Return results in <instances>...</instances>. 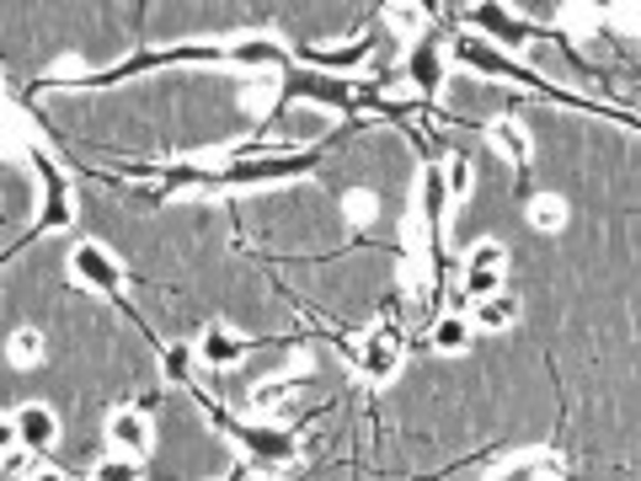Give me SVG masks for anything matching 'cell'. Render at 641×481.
<instances>
[{
  "label": "cell",
  "instance_id": "cell-8",
  "mask_svg": "<svg viewBox=\"0 0 641 481\" xmlns=\"http://www.w3.org/2000/svg\"><path fill=\"white\" fill-rule=\"evenodd\" d=\"M225 64H236V70H284L289 64V48L278 44L273 33H247V38H236V44H225Z\"/></svg>",
  "mask_w": 641,
  "mask_h": 481
},
{
  "label": "cell",
  "instance_id": "cell-4",
  "mask_svg": "<svg viewBox=\"0 0 641 481\" xmlns=\"http://www.w3.org/2000/svg\"><path fill=\"white\" fill-rule=\"evenodd\" d=\"M454 59L465 64V70H482V75H497V81H519V86H541V92H550L535 70H524V64H513L508 54H497L492 44H482V38H460L454 44Z\"/></svg>",
  "mask_w": 641,
  "mask_h": 481
},
{
  "label": "cell",
  "instance_id": "cell-10",
  "mask_svg": "<svg viewBox=\"0 0 641 481\" xmlns=\"http://www.w3.org/2000/svg\"><path fill=\"white\" fill-rule=\"evenodd\" d=\"M107 444L112 449H123L129 460H140V455H150V418L140 412V407H118L112 418H107Z\"/></svg>",
  "mask_w": 641,
  "mask_h": 481
},
{
  "label": "cell",
  "instance_id": "cell-26",
  "mask_svg": "<svg viewBox=\"0 0 641 481\" xmlns=\"http://www.w3.org/2000/svg\"><path fill=\"white\" fill-rule=\"evenodd\" d=\"M439 172H444V192H449V203L471 198V161H465V155H449Z\"/></svg>",
  "mask_w": 641,
  "mask_h": 481
},
{
  "label": "cell",
  "instance_id": "cell-22",
  "mask_svg": "<svg viewBox=\"0 0 641 481\" xmlns=\"http://www.w3.org/2000/svg\"><path fill=\"white\" fill-rule=\"evenodd\" d=\"M550 477H561V460L556 455H535V460H519V466L497 471L492 481H550Z\"/></svg>",
  "mask_w": 641,
  "mask_h": 481
},
{
  "label": "cell",
  "instance_id": "cell-28",
  "mask_svg": "<svg viewBox=\"0 0 641 481\" xmlns=\"http://www.w3.org/2000/svg\"><path fill=\"white\" fill-rule=\"evenodd\" d=\"M92 481H140V460H129V455H118V460H102Z\"/></svg>",
  "mask_w": 641,
  "mask_h": 481
},
{
  "label": "cell",
  "instance_id": "cell-27",
  "mask_svg": "<svg viewBox=\"0 0 641 481\" xmlns=\"http://www.w3.org/2000/svg\"><path fill=\"white\" fill-rule=\"evenodd\" d=\"M289 390H299V375H284V380H273V385H262V390H251V401H257V412H273Z\"/></svg>",
  "mask_w": 641,
  "mask_h": 481
},
{
  "label": "cell",
  "instance_id": "cell-24",
  "mask_svg": "<svg viewBox=\"0 0 641 481\" xmlns=\"http://www.w3.org/2000/svg\"><path fill=\"white\" fill-rule=\"evenodd\" d=\"M193 348H188V342H171V348H161V375H166V380L171 385H188L193 380Z\"/></svg>",
  "mask_w": 641,
  "mask_h": 481
},
{
  "label": "cell",
  "instance_id": "cell-2",
  "mask_svg": "<svg viewBox=\"0 0 641 481\" xmlns=\"http://www.w3.org/2000/svg\"><path fill=\"white\" fill-rule=\"evenodd\" d=\"M316 155H251V161H230L219 166V188H257V183H284L310 172Z\"/></svg>",
  "mask_w": 641,
  "mask_h": 481
},
{
  "label": "cell",
  "instance_id": "cell-9",
  "mask_svg": "<svg viewBox=\"0 0 641 481\" xmlns=\"http://www.w3.org/2000/svg\"><path fill=\"white\" fill-rule=\"evenodd\" d=\"M284 96H305V102H321V107H353L358 96L347 92L337 75H316V70H289L284 75Z\"/></svg>",
  "mask_w": 641,
  "mask_h": 481
},
{
  "label": "cell",
  "instance_id": "cell-6",
  "mask_svg": "<svg viewBox=\"0 0 641 481\" xmlns=\"http://www.w3.org/2000/svg\"><path fill=\"white\" fill-rule=\"evenodd\" d=\"M353 364L364 369V380L385 385L395 369H401V332H395V327H375V332L353 348Z\"/></svg>",
  "mask_w": 641,
  "mask_h": 481
},
{
  "label": "cell",
  "instance_id": "cell-17",
  "mask_svg": "<svg viewBox=\"0 0 641 481\" xmlns=\"http://www.w3.org/2000/svg\"><path fill=\"white\" fill-rule=\"evenodd\" d=\"M305 59L316 64V75H337V70H358V64L369 59V38H358V44H347V48H310Z\"/></svg>",
  "mask_w": 641,
  "mask_h": 481
},
{
  "label": "cell",
  "instance_id": "cell-5",
  "mask_svg": "<svg viewBox=\"0 0 641 481\" xmlns=\"http://www.w3.org/2000/svg\"><path fill=\"white\" fill-rule=\"evenodd\" d=\"M70 273L81 284L102 289V294H123V268H118V257L107 246H97V241H75L70 246Z\"/></svg>",
  "mask_w": 641,
  "mask_h": 481
},
{
  "label": "cell",
  "instance_id": "cell-19",
  "mask_svg": "<svg viewBox=\"0 0 641 481\" xmlns=\"http://www.w3.org/2000/svg\"><path fill=\"white\" fill-rule=\"evenodd\" d=\"M487 134H492V144H497V150H502V155H513L519 166L530 161V134H524V124H519V118H497V124L487 129Z\"/></svg>",
  "mask_w": 641,
  "mask_h": 481
},
{
  "label": "cell",
  "instance_id": "cell-32",
  "mask_svg": "<svg viewBox=\"0 0 641 481\" xmlns=\"http://www.w3.org/2000/svg\"><path fill=\"white\" fill-rule=\"evenodd\" d=\"M27 481H64V477H59V471H33Z\"/></svg>",
  "mask_w": 641,
  "mask_h": 481
},
{
  "label": "cell",
  "instance_id": "cell-29",
  "mask_svg": "<svg viewBox=\"0 0 641 481\" xmlns=\"http://www.w3.org/2000/svg\"><path fill=\"white\" fill-rule=\"evenodd\" d=\"M33 460H38V455L16 444V449H5V455H0V477H33Z\"/></svg>",
  "mask_w": 641,
  "mask_h": 481
},
{
  "label": "cell",
  "instance_id": "cell-21",
  "mask_svg": "<svg viewBox=\"0 0 641 481\" xmlns=\"http://www.w3.org/2000/svg\"><path fill=\"white\" fill-rule=\"evenodd\" d=\"M530 225H535L541 236H556V231L567 225V203H561L556 192H541V198L530 203Z\"/></svg>",
  "mask_w": 641,
  "mask_h": 481
},
{
  "label": "cell",
  "instance_id": "cell-14",
  "mask_svg": "<svg viewBox=\"0 0 641 481\" xmlns=\"http://www.w3.org/2000/svg\"><path fill=\"white\" fill-rule=\"evenodd\" d=\"M471 22H476L482 33H492L497 44H508V48H519V44H530V38H535V27H530V22L502 16L497 5H476V11H471Z\"/></svg>",
  "mask_w": 641,
  "mask_h": 481
},
{
  "label": "cell",
  "instance_id": "cell-13",
  "mask_svg": "<svg viewBox=\"0 0 641 481\" xmlns=\"http://www.w3.org/2000/svg\"><path fill=\"white\" fill-rule=\"evenodd\" d=\"M193 353L209 364V369H236V364L247 359V337H236L230 327H209V332L198 337Z\"/></svg>",
  "mask_w": 641,
  "mask_h": 481
},
{
  "label": "cell",
  "instance_id": "cell-11",
  "mask_svg": "<svg viewBox=\"0 0 641 481\" xmlns=\"http://www.w3.org/2000/svg\"><path fill=\"white\" fill-rule=\"evenodd\" d=\"M406 75H412V86H417V96H434L444 92V75H449V54L434 44H412V54H406Z\"/></svg>",
  "mask_w": 641,
  "mask_h": 481
},
{
  "label": "cell",
  "instance_id": "cell-15",
  "mask_svg": "<svg viewBox=\"0 0 641 481\" xmlns=\"http://www.w3.org/2000/svg\"><path fill=\"white\" fill-rule=\"evenodd\" d=\"M428 348H434V353H465V348H471V316L444 310V316L428 327Z\"/></svg>",
  "mask_w": 641,
  "mask_h": 481
},
{
  "label": "cell",
  "instance_id": "cell-7",
  "mask_svg": "<svg viewBox=\"0 0 641 481\" xmlns=\"http://www.w3.org/2000/svg\"><path fill=\"white\" fill-rule=\"evenodd\" d=\"M33 166H38V177H44V214H38V231H64V225L75 220V198H70V183L59 177V166H54L44 150H33Z\"/></svg>",
  "mask_w": 641,
  "mask_h": 481
},
{
  "label": "cell",
  "instance_id": "cell-1",
  "mask_svg": "<svg viewBox=\"0 0 641 481\" xmlns=\"http://www.w3.org/2000/svg\"><path fill=\"white\" fill-rule=\"evenodd\" d=\"M225 59V48L219 44H182V48H155V54H134V59H123L118 70H107V75H92L97 86H118V81H129V75H145V70H161V64H219Z\"/></svg>",
  "mask_w": 641,
  "mask_h": 481
},
{
  "label": "cell",
  "instance_id": "cell-16",
  "mask_svg": "<svg viewBox=\"0 0 641 481\" xmlns=\"http://www.w3.org/2000/svg\"><path fill=\"white\" fill-rule=\"evenodd\" d=\"M513 321H519V300L513 294H492V300L471 305V327H482V332H508Z\"/></svg>",
  "mask_w": 641,
  "mask_h": 481
},
{
  "label": "cell",
  "instance_id": "cell-3",
  "mask_svg": "<svg viewBox=\"0 0 641 481\" xmlns=\"http://www.w3.org/2000/svg\"><path fill=\"white\" fill-rule=\"evenodd\" d=\"M230 438L247 449V460L257 466H295L299 460V438L284 429H273V423H230Z\"/></svg>",
  "mask_w": 641,
  "mask_h": 481
},
{
  "label": "cell",
  "instance_id": "cell-18",
  "mask_svg": "<svg viewBox=\"0 0 641 481\" xmlns=\"http://www.w3.org/2000/svg\"><path fill=\"white\" fill-rule=\"evenodd\" d=\"M444 214H449V192H444V172H423V220H428V236L444 231Z\"/></svg>",
  "mask_w": 641,
  "mask_h": 481
},
{
  "label": "cell",
  "instance_id": "cell-30",
  "mask_svg": "<svg viewBox=\"0 0 641 481\" xmlns=\"http://www.w3.org/2000/svg\"><path fill=\"white\" fill-rule=\"evenodd\" d=\"M391 27L406 33V38H417V33H423V11H417V5H391Z\"/></svg>",
  "mask_w": 641,
  "mask_h": 481
},
{
  "label": "cell",
  "instance_id": "cell-33",
  "mask_svg": "<svg viewBox=\"0 0 641 481\" xmlns=\"http://www.w3.org/2000/svg\"><path fill=\"white\" fill-rule=\"evenodd\" d=\"M225 481H247V466H236V471H230V477Z\"/></svg>",
  "mask_w": 641,
  "mask_h": 481
},
{
  "label": "cell",
  "instance_id": "cell-23",
  "mask_svg": "<svg viewBox=\"0 0 641 481\" xmlns=\"http://www.w3.org/2000/svg\"><path fill=\"white\" fill-rule=\"evenodd\" d=\"M460 294H465L471 305H482V300L502 294V273H492V268H465V273H460Z\"/></svg>",
  "mask_w": 641,
  "mask_h": 481
},
{
  "label": "cell",
  "instance_id": "cell-25",
  "mask_svg": "<svg viewBox=\"0 0 641 481\" xmlns=\"http://www.w3.org/2000/svg\"><path fill=\"white\" fill-rule=\"evenodd\" d=\"M465 268H492V273H502V268H508V246H502L497 236L476 241V246L465 251Z\"/></svg>",
  "mask_w": 641,
  "mask_h": 481
},
{
  "label": "cell",
  "instance_id": "cell-31",
  "mask_svg": "<svg viewBox=\"0 0 641 481\" xmlns=\"http://www.w3.org/2000/svg\"><path fill=\"white\" fill-rule=\"evenodd\" d=\"M16 449V418H0V455Z\"/></svg>",
  "mask_w": 641,
  "mask_h": 481
},
{
  "label": "cell",
  "instance_id": "cell-12",
  "mask_svg": "<svg viewBox=\"0 0 641 481\" xmlns=\"http://www.w3.org/2000/svg\"><path fill=\"white\" fill-rule=\"evenodd\" d=\"M11 418H16V444L33 449V455H44L54 438H59V418H54L44 401H27V407H16Z\"/></svg>",
  "mask_w": 641,
  "mask_h": 481
},
{
  "label": "cell",
  "instance_id": "cell-20",
  "mask_svg": "<svg viewBox=\"0 0 641 481\" xmlns=\"http://www.w3.org/2000/svg\"><path fill=\"white\" fill-rule=\"evenodd\" d=\"M5 359H11L16 369H33V364H44V332H38V327H22V332H11V342H5Z\"/></svg>",
  "mask_w": 641,
  "mask_h": 481
}]
</instances>
